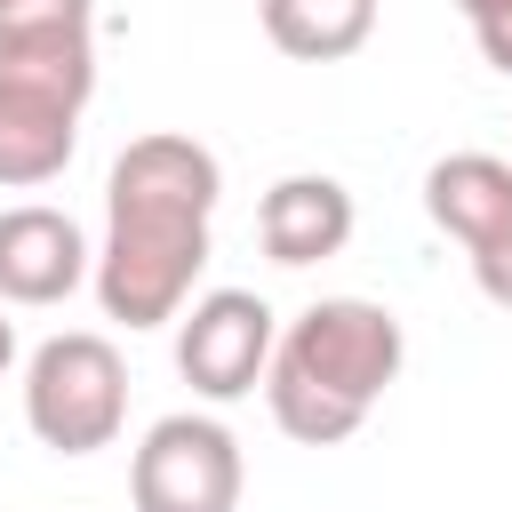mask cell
<instances>
[{
  "instance_id": "8992f818",
  "label": "cell",
  "mask_w": 512,
  "mask_h": 512,
  "mask_svg": "<svg viewBox=\"0 0 512 512\" xmlns=\"http://www.w3.org/2000/svg\"><path fill=\"white\" fill-rule=\"evenodd\" d=\"M88 280V240L64 208H0V304H64Z\"/></svg>"
},
{
  "instance_id": "ba28073f",
  "label": "cell",
  "mask_w": 512,
  "mask_h": 512,
  "mask_svg": "<svg viewBox=\"0 0 512 512\" xmlns=\"http://www.w3.org/2000/svg\"><path fill=\"white\" fill-rule=\"evenodd\" d=\"M424 216L448 240H464L472 256L496 248V240H512V160H496V152H448V160H432L424 168Z\"/></svg>"
},
{
  "instance_id": "277c9868",
  "label": "cell",
  "mask_w": 512,
  "mask_h": 512,
  "mask_svg": "<svg viewBox=\"0 0 512 512\" xmlns=\"http://www.w3.org/2000/svg\"><path fill=\"white\" fill-rule=\"evenodd\" d=\"M248 464L216 416H160L128 464L136 512H240Z\"/></svg>"
},
{
  "instance_id": "3957f363",
  "label": "cell",
  "mask_w": 512,
  "mask_h": 512,
  "mask_svg": "<svg viewBox=\"0 0 512 512\" xmlns=\"http://www.w3.org/2000/svg\"><path fill=\"white\" fill-rule=\"evenodd\" d=\"M24 424L56 456H96L128 424V360L96 328H64L24 368Z\"/></svg>"
},
{
  "instance_id": "52a82bcc",
  "label": "cell",
  "mask_w": 512,
  "mask_h": 512,
  "mask_svg": "<svg viewBox=\"0 0 512 512\" xmlns=\"http://www.w3.org/2000/svg\"><path fill=\"white\" fill-rule=\"evenodd\" d=\"M256 240L272 264L304 272V264H328L344 240H352V192L336 176H280L256 208Z\"/></svg>"
},
{
  "instance_id": "7c38bea8",
  "label": "cell",
  "mask_w": 512,
  "mask_h": 512,
  "mask_svg": "<svg viewBox=\"0 0 512 512\" xmlns=\"http://www.w3.org/2000/svg\"><path fill=\"white\" fill-rule=\"evenodd\" d=\"M472 280H480V296H488V304H504V312H512V240L480 248V256H472Z\"/></svg>"
},
{
  "instance_id": "5bb4252c",
  "label": "cell",
  "mask_w": 512,
  "mask_h": 512,
  "mask_svg": "<svg viewBox=\"0 0 512 512\" xmlns=\"http://www.w3.org/2000/svg\"><path fill=\"white\" fill-rule=\"evenodd\" d=\"M8 360H16V328L0 320V376H8Z\"/></svg>"
},
{
  "instance_id": "5b68a950",
  "label": "cell",
  "mask_w": 512,
  "mask_h": 512,
  "mask_svg": "<svg viewBox=\"0 0 512 512\" xmlns=\"http://www.w3.org/2000/svg\"><path fill=\"white\" fill-rule=\"evenodd\" d=\"M176 368L200 400H240L272 368V304L256 288H208L176 312Z\"/></svg>"
},
{
  "instance_id": "6da1fadb",
  "label": "cell",
  "mask_w": 512,
  "mask_h": 512,
  "mask_svg": "<svg viewBox=\"0 0 512 512\" xmlns=\"http://www.w3.org/2000/svg\"><path fill=\"white\" fill-rule=\"evenodd\" d=\"M216 192H224L216 152L176 136V128H152L112 160V176H104V248H96L104 320L160 328L192 304V280L208 264Z\"/></svg>"
},
{
  "instance_id": "9c48e42d",
  "label": "cell",
  "mask_w": 512,
  "mask_h": 512,
  "mask_svg": "<svg viewBox=\"0 0 512 512\" xmlns=\"http://www.w3.org/2000/svg\"><path fill=\"white\" fill-rule=\"evenodd\" d=\"M80 144V104L32 88V80H0V184L32 192L48 176H64Z\"/></svg>"
},
{
  "instance_id": "4fadbf2b",
  "label": "cell",
  "mask_w": 512,
  "mask_h": 512,
  "mask_svg": "<svg viewBox=\"0 0 512 512\" xmlns=\"http://www.w3.org/2000/svg\"><path fill=\"white\" fill-rule=\"evenodd\" d=\"M472 40H480V56H488V64L512 80V0H504V8H488V16L472 24Z\"/></svg>"
},
{
  "instance_id": "8fae6325",
  "label": "cell",
  "mask_w": 512,
  "mask_h": 512,
  "mask_svg": "<svg viewBox=\"0 0 512 512\" xmlns=\"http://www.w3.org/2000/svg\"><path fill=\"white\" fill-rule=\"evenodd\" d=\"M96 32V0H0V40H72Z\"/></svg>"
},
{
  "instance_id": "7a4b0ae2",
  "label": "cell",
  "mask_w": 512,
  "mask_h": 512,
  "mask_svg": "<svg viewBox=\"0 0 512 512\" xmlns=\"http://www.w3.org/2000/svg\"><path fill=\"white\" fill-rule=\"evenodd\" d=\"M400 360H408V336H400L392 304L320 296L288 320V336H272V368H264L272 424L304 448H336L392 392Z\"/></svg>"
},
{
  "instance_id": "30bf717a",
  "label": "cell",
  "mask_w": 512,
  "mask_h": 512,
  "mask_svg": "<svg viewBox=\"0 0 512 512\" xmlns=\"http://www.w3.org/2000/svg\"><path fill=\"white\" fill-rule=\"evenodd\" d=\"M264 8V32L280 56L296 64H336V56H360L368 32H376V0H256Z\"/></svg>"
},
{
  "instance_id": "9a60e30c",
  "label": "cell",
  "mask_w": 512,
  "mask_h": 512,
  "mask_svg": "<svg viewBox=\"0 0 512 512\" xmlns=\"http://www.w3.org/2000/svg\"><path fill=\"white\" fill-rule=\"evenodd\" d=\"M456 8H464V16L480 24V16H488V8H504V0H456Z\"/></svg>"
}]
</instances>
